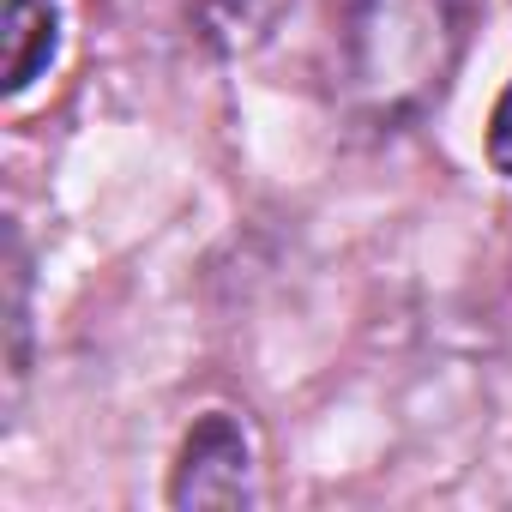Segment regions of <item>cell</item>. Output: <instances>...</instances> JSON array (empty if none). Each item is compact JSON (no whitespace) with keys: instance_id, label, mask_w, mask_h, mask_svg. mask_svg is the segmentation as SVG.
I'll use <instances>...</instances> for the list:
<instances>
[{"instance_id":"cell-1","label":"cell","mask_w":512,"mask_h":512,"mask_svg":"<svg viewBox=\"0 0 512 512\" xmlns=\"http://www.w3.org/2000/svg\"><path fill=\"white\" fill-rule=\"evenodd\" d=\"M476 0H326L332 103L374 133L422 121L470 49Z\"/></svg>"},{"instance_id":"cell-2","label":"cell","mask_w":512,"mask_h":512,"mask_svg":"<svg viewBox=\"0 0 512 512\" xmlns=\"http://www.w3.org/2000/svg\"><path fill=\"white\" fill-rule=\"evenodd\" d=\"M121 13L157 43H181L193 55L229 61L260 49L290 13V0H121Z\"/></svg>"},{"instance_id":"cell-5","label":"cell","mask_w":512,"mask_h":512,"mask_svg":"<svg viewBox=\"0 0 512 512\" xmlns=\"http://www.w3.org/2000/svg\"><path fill=\"white\" fill-rule=\"evenodd\" d=\"M25 290H31L25 241H19V229H7V326H13V362H7V374H13V392L25 380V338H31V302H25Z\"/></svg>"},{"instance_id":"cell-4","label":"cell","mask_w":512,"mask_h":512,"mask_svg":"<svg viewBox=\"0 0 512 512\" xmlns=\"http://www.w3.org/2000/svg\"><path fill=\"white\" fill-rule=\"evenodd\" d=\"M61 49V7L55 0H7V91H31Z\"/></svg>"},{"instance_id":"cell-3","label":"cell","mask_w":512,"mask_h":512,"mask_svg":"<svg viewBox=\"0 0 512 512\" xmlns=\"http://www.w3.org/2000/svg\"><path fill=\"white\" fill-rule=\"evenodd\" d=\"M253 434L241 416L229 410H205L193 422V434L181 440L175 476H169V500L175 506H253L260 482H253Z\"/></svg>"},{"instance_id":"cell-6","label":"cell","mask_w":512,"mask_h":512,"mask_svg":"<svg viewBox=\"0 0 512 512\" xmlns=\"http://www.w3.org/2000/svg\"><path fill=\"white\" fill-rule=\"evenodd\" d=\"M488 163H494L500 175H512V85L500 91L494 121H488Z\"/></svg>"}]
</instances>
